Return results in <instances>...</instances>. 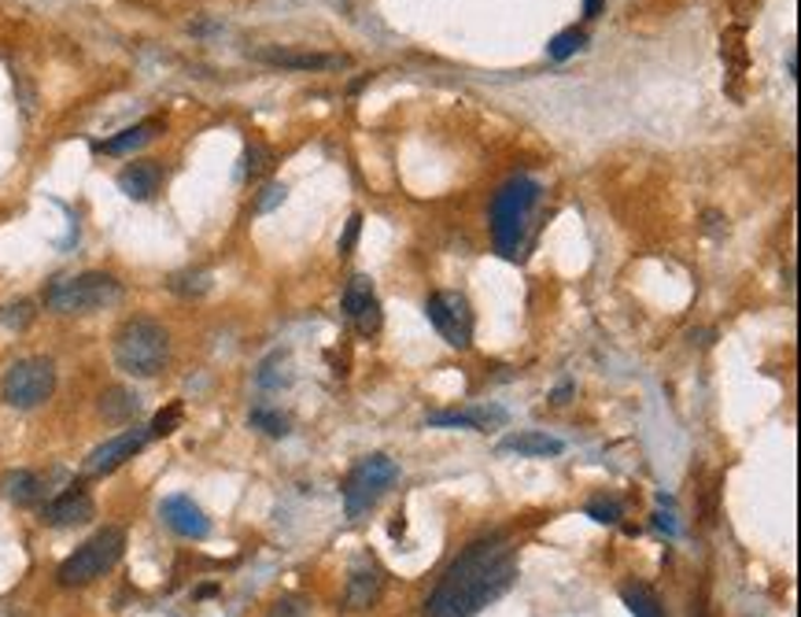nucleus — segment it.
<instances>
[{
    "label": "nucleus",
    "instance_id": "nucleus-1",
    "mask_svg": "<svg viewBox=\"0 0 801 617\" xmlns=\"http://www.w3.org/2000/svg\"><path fill=\"white\" fill-rule=\"evenodd\" d=\"M514 581L517 562L506 536L476 540L448 565L443 581L436 584V592L425 603V617H473L510 592Z\"/></svg>",
    "mask_w": 801,
    "mask_h": 617
},
{
    "label": "nucleus",
    "instance_id": "nucleus-2",
    "mask_svg": "<svg viewBox=\"0 0 801 617\" xmlns=\"http://www.w3.org/2000/svg\"><path fill=\"white\" fill-rule=\"evenodd\" d=\"M540 204V181L532 178H510L495 192L492 200V237L499 256L514 259L524 245V229H529L532 207Z\"/></svg>",
    "mask_w": 801,
    "mask_h": 617
},
{
    "label": "nucleus",
    "instance_id": "nucleus-3",
    "mask_svg": "<svg viewBox=\"0 0 801 617\" xmlns=\"http://www.w3.org/2000/svg\"><path fill=\"white\" fill-rule=\"evenodd\" d=\"M170 359V337L156 318H129L115 333V367L129 378H156Z\"/></svg>",
    "mask_w": 801,
    "mask_h": 617
},
{
    "label": "nucleus",
    "instance_id": "nucleus-4",
    "mask_svg": "<svg viewBox=\"0 0 801 617\" xmlns=\"http://www.w3.org/2000/svg\"><path fill=\"white\" fill-rule=\"evenodd\" d=\"M123 300V281H115L111 274L89 270L78 278H59L45 292V307L56 315H93V311L115 307Z\"/></svg>",
    "mask_w": 801,
    "mask_h": 617
},
{
    "label": "nucleus",
    "instance_id": "nucleus-5",
    "mask_svg": "<svg viewBox=\"0 0 801 617\" xmlns=\"http://www.w3.org/2000/svg\"><path fill=\"white\" fill-rule=\"evenodd\" d=\"M126 551V532L115 529V525H108V529H100L93 540H86L82 548H78L70 559H64L59 565V584L64 588H82V584H93L97 576H104L108 570H115V562L123 559Z\"/></svg>",
    "mask_w": 801,
    "mask_h": 617
},
{
    "label": "nucleus",
    "instance_id": "nucleus-6",
    "mask_svg": "<svg viewBox=\"0 0 801 617\" xmlns=\"http://www.w3.org/2000/svg\"><path fill=\"white\" fill-rule=\"evenodd\" d=\"M0 392H4V403H12L15 411L42 407V403L53 400V392H56V367L42 356L19 359L8 367Z\"/></svg>",
    "mask_w": 801,
    "mask_h": 617
},
{
    "label": "nucleus",
    "instance_id": "nucleus-7",
    "mask_svg": "<svg viewBox=\"0 0 801 617\" xmlns=\"http://www.w3.org/2000/svg\"><path fill=\"white\" fill-rule=\"evenodd\" d=\"M395 478H399V467H395L388 455H370V459H362L359 467L348 473V481H343V511H348V518H362V514L392 489Z\"/></svg>",
    "mask_w": 801,
    "mask_h": 617
},
{
    "label": "nucleus",
    "instance_id": "nucleus-8",
    "mask_svg": "<svg viewBox=\"0 0 801 617\" xmlns=\"http://www.w3.org/2000/svg\"><path fill=\"white\" fill-rule=\"evenodd\" d=\"M425 315H429L436 333H440L451 348L465 351L473 344V307L462 292H451V289L432 292V296L425 300Z\"/></svg>",
    "mask_w": 801,
    "mask_h": 617
},
{
    "label": "nucleus",
    "instance_id": "nucleus-9",
    "mask_svg": "<svg viewBox=\"0 0 801 617\" xmlns=\"http://www.w3.org/2000/svg\"><path fill=\"white\" fill-rule=\"evenodd\" d=\"M151 440V429L148 426H134V429H123L119 437H111L104 440L100 448L89 451V459H86V473L89 478H104V473L111 470H119L123 462H129L134 455L145 448V444Z\"/></svg>",
    "mask_w": 801,
    "mask_h": 617
},
{
    "label": "nucleus",
    "instance_id": "nucleus-10",
    "mask_svg": "<svg viewBox=\"0 0 801 617\" xmlns=\"http://www.w3.org/2000/svg\"><path fill=\"white\" fill-rule=\"evenodd\" d=\"M343 315L354 322L362 337H373L381 329V303L373 296V281L366 274H354L343 285Z\"/></svg>",
    "mask_w": 801,
    "mask_h": 617
},
{
    "label": "nucleus",
    "instance_id": "nucleus-11",
    "mask_svg": "<svg viewBox=\"0 0 801 617\" xmlns=\"http://www.w3.org/2000/svg\"><path fill=\"white\" fill-rule=\"evenodd\" d=\"M159 514H163V521L178 536H185V540H204V536L211 532V518L189 500V495H167Z\"/></svg>",
    "mask_w": 801,
    "mask_h": 617
},
{
    "label": "nucleus",
    "instance_id": "nucleus-12",
    "mask_svg": "<svg viewBox=\"0 0 801 617\" xmlns=\"http://www.w3.org/2000/svg\"><path fill=\"white\" fill-rule=\"evenodd\" d=\"M97 514L93 500L82 492V489H70L64 495H56L53 503L45 507V525H53V529H70V525H82Z\"/></svg>",
    "mask_w": 801,
    "mask_h": 617
},
{
    "label": "nucleus",
    "instance_id": "nucleus-13",
    "mask_svg": "<svg viewBox=\"0 0 801 617\" xmlns=\"http://www.w3.org/2000/svg\"><path fill=\"white\" fill-rule=\"evenodd\" d=\"M499 451H517V455H529V459H546V455H562L565 444L557 437H551V433H543V429H521V433L503 437Z\"/></svg>",
    "mask_w": 801,
    "mask_h": 617
},
{
    "label": "nucleus",
    "instance_id": "nucleus-14",
    "mask_svg": "<svg viewBox=\"0 0 801 617\" xmlns=\"http://www.w3.org/2000/svg\"><path fill=\"white\" fill-rule=\"evenodd\" d=\"M351 610H370L381 599V570L377 565H359L348 576V592H343Z\"/></svg>",
    "mask_w": 801,
    "mask_h": 617
},
{
    "label": "nucleus",
    "instance_id": "nucleus-15",
    "mask_svg": "<svg viewBox=\"0 0 801 617\" xmlns=\"http://www.w3.org/2000/svg\"><path fill=\"white\" fill-rule=\"evenodd\" d=\"M159 181H163V167L159 164H129L123 175H119V189H123L129 200H151L159 192Z\"/></svg>",
    "mask_w": 801,
    "mask_h": 617
},
{
    "label": "nucleus",
    "instance_id": "nucleus-16",
    "mask_svg": "<svg viewBox=\"0 0 801 617\" xmlns=\"http://www.w3.org/2000/svg\"><path fill=\"white\" fill-rule=\"evenodd\" d=\"M262 64L289 67V70H326V67H343V56H314V53H285V48H262L256 53Z\"/></svg>",
    "mask_w": 801,
    "mask_h": 617
},
{
    "label": "nucleus",
    "instance_id": "nucleus-17",
    "mask_svg": "<svg viewBox=\"0 0 801 617\" xmlns=\"http://www.w3.org/2000/svg\"><path fill=\"white\" fill-rule=\"evenodd\" d=\"M163 130V123L159 119H145V123H137V126H129L123 130V134H115V137H108V141H100V152H108V156H126V152H137V148H145L151 137Z\"/></svg>",
    "mask_w": 801,
    "mask_h": 617
},
{
    "label": "nucleus",
    "instance_id": "nucleus-18",
    "mask_svg": "<svg viewBox=\"0 0 801 617\" xmlns=\"http://www.w3.org/2000/svg\"><path fill=\"white\" fill-rule=\"evenodd\" d=\"M42 492H45V484L37 473H30V470H12L4 478V495L12 503H19V507H34L37 500H42Z\"/></svg>",
    "mask_w": 801,
    "mask_h": 617
},
{
    "label": "nucleus",
    "instance_id": "nucleus-19",
    "mask_svg": "<svg viewBox=\"0 0 801 617\" xmlns=\"http://www.w3.org/2000/svg\"><path fill=\"white\" fill-rule=\"evenodd\" d=\"M621 599L628 610H632V617H665L662 603H657V595L646 588V584H624Z\"/></svg>",
    "mask_w": 801,
    "mask_h": 617
},
{
    "label": "nucleus",
    "instance_id": "nucleus-20",
    "mask_svg": "<svg viewBox=\"0 0 801 617\" xmlns=\"http://www.w3.org/2000/svg\"><path fill=\"white\" fill-rule=\"evenodd\" d=\"M137 407H140L137 396L126 389H111V392H104V400H100V411H104V418H111V422L134 418Z\"/></svg>",
    "mask_w": 801,
    "mask_h": 617
},
{
    "label": "nucleus",
    "instance_id": "nucleus-21",
    "mask_svg": "<svg viewBox=\"0 0 801 617\" xmlns=\"http://www.w3.org/2000/svg\"><path fill=\"white\" fill-rule=\"evenodd\" d=\"M289 381H292V373H289V356H285V351H273V356L259 367V389L278 392V389H285Z\"/></svg>",
    "mask_w": 801,
    "mask_h": 617
},
{
    "label": "nucleus",
    "instance_id": "nucleus-22",
    "mask_svg": "<svg viewBox=\"0 0 801 617\" xmlns=\"http://www.w3.org/2000/svg\"><path fill=\"white\" fill-rule=\"evenodd\" d=\"M584 45H587L584 30L569 26V30H562V34H554V37H551V45H546V56H551V59H557V64H562V59H569V56L580 53Z\"/></svg>",
    "mask_w": 801,
    "mask_h": 617
},
{
    "label": "nucleus",
    "instance_id": "nucleus-23",
    "mask_svg": "<svg viewBox=\"0 0 801 617\" xmlns=\"http://www.w3.org/2000/svg\"><path fill=\"white\" fill-rule=\"evenodd\" d=\"M273 164V152L262 145V141H251L248 152H245V175L248 178H259V175H267Z\"/></svg>",
    "mask_w": 801,
    "mask_h": 617
},
{
    "label": "nucleus",
    "instance_id": "nucleus-24",
    "mask_svg": "<svg viewBox=\"0 0 801 617\" xmlns=\"http://www.w3.org/2000/svg\"><path fill=\"white\" fill-rule=\"evenodd\" d=\"M0 322H4L8 329H26L30 322H34V303L30 300L8 303V307H0Z\"/></svg>",
    "mask_w": 801,
    "mask_h": 617
},
{
    "label": "nucleus",
    "instance_id": "nucleus-25",
    "mask_svg": "<svg viewBox=\"0 0 801 617\" xmlns=\"http://www.w3.org/2000/svg\"><path fill=\"white\" fill-rule=\"evenodd\" d=\"M181 418H185V407L181 403H170V407H163L156 414V422H151V437H170L178 426H181Z\"/></svg>",
    "mask_w": 801,
    "mask_h": 617
},
{
    "label": "nucleus",
    "instance_id": "nucleus-26",
    "mask_svg": "<svg viewBox=\"0 0 801 617\" xmlns=\"http://www.w3.org/2000/svg\"><path fill=\"white\" fill-rule=\"evenodd\" d=\"M170 289L181 292V296H204L211 289V274H204V270H196V274H178L170 281Z\"/></svg>",
    "mask_w": 801,
    "mask_h": 617
},
{
    "label": "nucleus",
    "instance_id": "nucleus-27",
    "mask_svg": "<svg viewBox=\"0 0 801 617\" xmlns=\"http://www.w3.org/2000/svg\"><path fill=\"white\" fill-rule=\"evenodd\" d=\"M621 514H624V503L621 500H591V503H587V518H595V521H602V525L621 521Z\"/></svg>",
    "mask_w": 801,
    "mask_h": 617
},
{
    "label": "nucleus",
    "instance_id": "nucleus-28",
    "mask_svg": "<svg viewBox=\"0 0 801 617\" xmlns=\"http://www.w3.org/2000/svg\"><path fill=\"white\" fill-rule=\"evenodd\" d=\"M251 426L262 429V433H270V437H285L289 433V418H281V414H273V411H251Z\"/></svg>",
    "mask_w": 801,
    "mask_h": 617
},
{
    "label": "nucleus",
    "instance_id": "nucleus-29",
    "mask_svg": "<svg viewBox=\"0 0 801 617\" xmlns=\"http://www.w3.org/2000/svg\"><path fill=\"white\" fill-rule=\"evenodd\" d=\"M267 617H307V614H303V606L296 599H278L270 606Z\"/></svg>",
    "mask_w": 801,
    "mask_h": 617
},
{
    "label": "nucleus",
    "instance_id": "nucleus-30",
    "mask_svg": "<svg viewBox=\"0 0 801 617\" xmlns=\"http://www.w3.org/2000/svg\"><path fill=\"white\" fill-rule=\"evenodd\" d=\"M281 200H285V186H267L262 189V197H259V211H270V207H278Z\"/></svg>",
    "mask_w": 801,
    "mask_h": 617
},
{
    "label": "nucleus",
    "instance_id": "nucleus-31",
    "mask_svg": "<svg viewBox=\"0 0 801 617\" xmlns=\"http://www.w3.org/2000/svg\"><path fill=\"white\" fill-rule=\"evenodd\" d=\"M359 229H362V215H351L348 234H343V240H340V256H348V251L354 248V240H359Z\"/></svg>",
    "mask_w": 801,
    "mask_h": 617
},
{
    "label": "nucleus",
    "instance_id": "nucleus-32",
    "mask_svg": "<svg viewBox=\"0 0 801 617\" xmlns=\"http://www.w3.org/2000/svg\"><path fill=\"white\" fill-rule=\"evenodd\" d=\"M654 525H657V529H665L668 536H676L679 532V525H676V514H657V518H654Z\"/></svg>",
    "mask_w": 801,
    "mask_h": 617
},
{
    "label": "nucleus",
    "instance_id": "nucleus-33",
    "mask_svg": "<svg viewBox=\"0 0 801 617\" xmlns=\"http://www.w3.org/2000/svg\"><path fill=\"white\" fill-rule=\"evenodd\" d=\"M569 396H573V384H557L551 403H557V407H562V403H569Z\"/></svg>",
    "mask_w": 801,
    "mask_h": 617
},
{
    "label": "nucleus",
    "instance_id": "nucleus-34",
    "mask_svg": "<svg viewBox=\"0 0 801 617\" xmlns=\"http://www.w3.org/2000/svg\"><path fill=\"white\" fill-rule=\"evenodd\" d=\"M602 4H606V0H584V15L595 19L598 12H602Z\"/></svg>",
    "mask_w": 801,
    "mask_h": 617
}]
</instances>
